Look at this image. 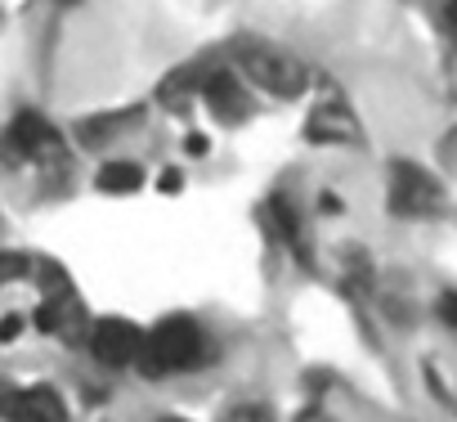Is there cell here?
Here are the masks:
<instances>
[{"label":"cell","instance_id":"obj_17","mask_svg":"<svg viewBox=\"0 0 457 422\" xmlns=\"http://www.w3.org/2000/svg\"><path fill=\"white\" fill-rule=\"evenodd\" d=\"M314 211H323V216H341L345 202H341L332 189H319V193H314Z\"/></svg>","mask_w":457,"mask_h":422},{"label":"cell","instance_id":"obj_15","mask_svg":"<svg viewBox=\"0 0 457 422\" xmlns=\"http://www.w3.org/2000/svg\"><path fill=\"white\" fill-rule=\"evenodd\" d=\"M430 310H435V319H439L448 333H457V288H453V283H444V288L435 292Z\"/></svg>","mask_w":457,"mask_h":422},{"label":"cell","instance_id":"obj_7","mask_svg":"<svg viewBox=\"0 0 457 422\" xmlns=\"http://www.w3.org/2000/svg\"><path fill=\"white\" fill-rule=\"evenodd\" d=\"M305 144L314 148H363L368 131L345 95H323L305 113Z\"/></svg>","mask_w":457,"mask_h":422},{"label":"cell","instance_id":"obj_14","mask_svg":"<svg viewBox=\"0 0 457 422\" xmlns=\"http://www.w3.org/2000/svg\"><path fill=\"white\" fill-rule=\"evenodd\" d=\"M220 422H278V413H274L265 400H243V404H234V409H224Z\"/></svg>","mask_w":457,"mask_h":422},{"label":"cell","instance_id":"obj_22","mask_svg":"<svg viewBox=\"0 0 457 422\" xmlns=\"http://www.w3.org/2000/svg\"><path fill=\"white\" fill-rule=\"evenodd\" d=\"M59 5H77V0H59Z\"/></svg>","mask_w":457,"mask_h":422},{"label":"cell","instance_id":"obj_6","mask_svg":"<svg viewBox=\"0 0 457 422\" xmlns=\"http://www.w3.org/2000/svg\"><path fill=\"white\" fill-rule=\"evenodd\" d=\"M81 346H86V355H90L99 368H108V373H126V368L139 364V350H144V324H135V319H126V315H99V319H90Z\"/></svg>","mask_w":457,"mask_h":422},{"label":"cell","instance_id":"obj_8","mask_svg":"<svg viewBox=\"0 0 457 422\" xmlns=\"http://www.w3.org/2000/svg\"><path fill=\"white\" fill-rule=\"evenodd\" d=\"M0 422H72V409L50 382H0Z\"/></svg>","mask_w":457,"mask_h":422},{"label":"cell","instance_id":"obj_9","mask_svg":"<svg viewBox=\"0 0 457 422\" xmlns=\"http://www.w3.org/2000/svg\"><path fill=\"white\" fill-rule=\"evenodd\" d=\"M148 122V104H121V108H104V113H86L72 122V144L86 153H104L112 144H121L126 135H139V126Z\"/></svg>","mask_w":457,"mask_h":422},{"label":"cell","instance_id":"obj_20","mask_svg":"<svg viewBox=\"0 0 457 422\" xmlns=\"http://www.w3.org/2000/svg\"><path fill=\"white\" fill-rule=\"evenodd\" d=\"M184 148H188L193 157H211V135H202V131H188V135H184Z\"/></svg>","mask_w":457,"mask_h":422},{"label":"cell","instance_id":"obj_1","mask_svg":"<svg viewBox=\"0 0 457 422\" xmlns=\"http://www.w3.org/2000/svg\"><path fill=\"white\" fill-rule=\"evenodd\" d=\"M224 63L247 81V90L256 99L296 104L314 90L310 59L301 50H292L287 41H274V37H261V32H238L224 46Z\"/></svg>","mask_w":457,"mask_h":422},{"label":"cell","instance_id":"obj_19","mask_svg":"<svg viewBox=\"0 0 457 422\" xmlns=\"http://www.w3.org/2000/svg\"><path fill=\"white\" fill-rule=\"evenodd\" d=\"M292 422H341V418H337L328 404H305V409H301Z\"/></svg>","mask_w":457,"mask_h":422},{"label":"cell","instance_id":"obj_3","mask_svg":"<svg viewBox=\"0 0 457 422\" xmlns=\"http://www.w3.org/2000/svg\"><path fill=\"white\" fill-rule=\"evenodd\" d=\"M381 207L390 221L403 225H430L453 211V198L439 180V171H430L421 157H390L381 171Z\"/></svg>","mask_w":457,"mask_h":422},{"label":"cell","instance_id":"obj_21","mask_svg":"<svg viewBox=\"0 0 457 422\" xmlns=\"http://www.w3.org/2000/svg\"><path fill=\"white\" fill-rule=\"evenodd\" d=\"M157 422H193V418H184V413H162Z\"/></svg>","mask_w":457,"mask_h":422},{"label":"cell","instance_id":"obj_11","mask_svg":"<svg viewBox=\"0 0 457 422\" xmlns=\"http://www.w3.org/2000/svg\"><path fill=\"white\" fill-rule=\"evenodd\" d=\"M37 328H41L46 337H59V342L81 346V342H86V328H90V315L81 310V301H77L72 292H54V297L41 301Z\"/></svg>","mask_w":457,"mask_h":422},{"label":"cell","instance_id":"obj_23","mask_svg":"<svg viewBox=\"0 0 457 422\" xmlns=\"http://www.w3.org/2000/svg\"><path fill=\"white\" fill-rule=\"evenodd\" d=\"M453 221H457V202H453Z\"/></svg>","mask_w":457,"mask_h":422},{"label":"cell","instance_id":"obj_2","mask_svg":"<svg viewBox=\"0 0 457 422\" xmlns=\"http://www.w3.org/2000/svg\"><path fill=\"white\" fill-rule=\"evenodd\" d=\"M215 359H220V342L197 315H162L157 324L144 328V350L135 373L148 382H175V377L206 373Z\"/></svg>","mask_w":457,"mask_h":422},{"label":"cell","instance_id":"obj_16","mask_svg":"<svg viewBox=\"0 0 457 422\" xmlns=\"http://www.w3.org/2000/svg\"><path fill=\"white\" fill-rule=\"evenodd\" d=\"M435 19L448 37H457V0H435Z\"/></svg>","mask_w":457,"mask_h":422},{"label":"cell","instance_id":"obj_5","mask_svg":"<svg viewBox=\"0 0 457 422\" xmlns=\"http://www.w3.org/2000/svg\"><path fill=\"white\" fill-rule=\"evenodd\" d=\"M197 108L211 117V126L220 131H243L256 122L261 104L256 95L247 90V81L224 63V55H211L206 63V77H202V90H197Z\"/></svg>","mask_w":457,"mask_h":422},{"label":"cell","instance_id":"obj_10","mask_svg":"<svg viewBox=\"0 0 457 422\" xmlns=\"http://www.w3.org/2000/svg\"><path fill=\"white\" fill-rule=\"evenodd\" d=\"M206 63H211V55H193V59L175 63V68L153 86V99H148V104L162 108V113H175V117H184L188 108H197V90H202Z\"/></svg>","mask_w":457,"mask_h":422},{"label":"cell","instance_id":"obj_12","mask_svg":"<svg viewBox=\"0 0 457 422\" xmlns=\"http://www.w3.org/2000/svg\"><path fill=\"white\" fill-rule=\"evenodd\" d=\"M90 184L104 198H135L139 189H148V166L139 157H130V153H112V157H104L95 166Z\"/></svg>","mask_w":457,"mask_h":422},{"label":"cell","instance_id":"obj_18","mask_svg":"<svg viewBox=\"0 0 457 422\" xmlns=\"http://www.w3.org/2000/svg\"><path fill=\"white\" fill-rule=\"evenodd\" d=\"M153 184H157V193H179V189H184V171H179V166H166Z\"/></svg>","mask_w":457,"mask_h":422},{"label":"cell","instance_id":"obj_4","mask_svg":"<svg viewBox=\"0 0 457 422\" xmlns=\"http://www.w3.org/2000/svg\"><path fill=\"white\" fill-rule=\"evenodd\" d=\"M0 157L14 162V166H46L59 171L72 162V144L68 131L59 122H50L41 108H19L0 135Z\"/></svg>","mask_w":457,"mask_h":422},{"label":"cell","instance_id":"obj_13","mask_svg":"<svg viewBox=\"0 0 457 422\" xmlns=\"http://www.w3.org/2000/svg\"><path fill=\"white\" fill-rule=\"evenodd\" d=\"M417 373H421V386H426L430 404L444 409L448 418H457V359L430 350V355L417 359Z\"/></svg>","mask_w":457,"mask_h":422}]
</instances>
